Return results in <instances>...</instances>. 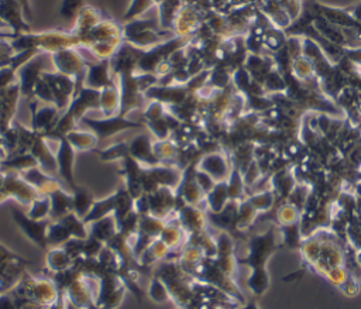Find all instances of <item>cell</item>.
Instances as JSON below:
<instances>
[{
  "instance_id": "cell-1",
  "label": "cell",
  "mask_w": 361,
  "mask_h": 309,
  "mask_svg": "<svg viewBox=\"0 0 361 309\" xmlns=\"http://www.w3.org/2000/svg\"><path fill=\"white\" fill-rule=\"evenodd\" d=\"M157 27H159V24H157V21H154L152 18H135L127 21V24L123 25V40L140 49H144L147 47H155L166 41L165 37H162V32L157 31Z\"/></svg>"
},
{
  "instance_id": "cell-2",
  "label": "cell",
  "mask_w": 361,
  "mask_h": 309,
  "mask_svg": "<svg viewBox=\"0 0 361 309\" xmlns=\"http://www.w3.org/2000/svg\"><path fill=\"white\" fill-rule=\"evenodd\" d=\"M47 61H51V54L41 52L37 56L31 58L28 62H25L17 72H18V85L20 92L23 95H32L34 86L37 80L41 78L44 72H47Z\"/></svg>"
},
{
  "instance_id": "cell-3",
  "label": "cell",
  "mask_w": 361,
  "mask_h": 309,
  "mask_svg": "<svg viewBox=\"0 0 361 309\" xmlns=\"http://www.w3.org/2000/svg\"><path fill=\"white\" fill-rule=\"evenodd\" d=\"M82 121L93 130L94 135L97 138H106V137H110L121 130H126V128H133V127H140L141 124L138 123H134L131 120H127L126 117H118V116H111V117H106V119H87V117H83Z\"/></svg>"
},
{
  "instance_id": "cell-4",
  "label": "cell",
  "mask_w": 361,
  "mask_h": 309,
  "mask_svg": "<svg viewBox=\"0 0 361 309\" xmlns=\"http://www.w3.org/2000/svg\"><path fill=\"white\" fill-rule=\"evenodd\" d=\"M73 159H75V148L71 145L66 137L61 135V143L56 154V166H58L59 175L71 186L72 190L76 188V183L73 179Z\"/></svg>"
},
{
  "instance_id": "cell-5",
  "label": "cell",
  "mask_w": 361,
  "mask_h": 309,
  "mask_svg": "<svg viewBox=\"0 0 361 309\" xmlns=\"http://www.w3.org/2000/svg\"><path fill=\"white\" fill-rule=\"evenodd\" d=\"M110 62L109 59H102L96 63L87 65L86 76H85V86L92 87L96 90H102L103 87L111 85L114 79L109 73Z\"/></svg>"
},
{
  "instance_id": "cell-6",
  "label": "cell",
  "mask_w": 361,
  "mask_h": 309,
  "mask_svg": "<svg viewBox=\"0 0 361 309\" xmlns=\"http://www.w3.org/2000/svg\"><path fill=\"white\" fill-rule=\"evenodd\" d=\"M13 216L16 223L20 224V227L23 229V231L27 234V237H30L34 243H37L38 246L44 247L45 246V222H39L37 219H31L24 216L23 213H20L18 210H13Z\"/></svg>"
},
{
  "instance_id": "cell-7",
  "label": "cell",
  "mask_w": 361,
  "mask_h": 309,
  "mask_svg": "<svg viewBox=\"0 0 361 309\" xmlns=\"http://www.w3.org/2000/svg\"><path fill=\"white\" fill-rule=\"evenodd\" d=\"M128 151H130V157H133L138 162H145L149 165L158 164V158L155 157L152 150V143L149 137L145 134L133 138L128 143Z\"/></svg>"
},
{
  "instance_id": "cell-8",
  "label": "cell",
  "mask_w": 361,
  "mask_h": 309,
  "mask_svg": "<svg viewBox=\"0 0 361 309\" xmlns=\"http://www.w3.org/2000/svg\"><path fill=\"white\" fill-rule=\"evenodd\" d=\"M49 200H51V213L49 216L52 219H62L63 216H66L68 213L72 212V195L66 193L62 189H55L51 195H49Z\"/></svg>"
},
{
  "instance_id": "cell-9",
  "label": "cell",
  "mask_w": 361,
  "mask_h": 309,
  "mask_svg": "<svg viewBox=\"0 0 361 309\" xmlns=\"http://www.w3.org/2000/svg\"><path fill=\"white\" fill-rule=\"evenodd\" d=\"M93 203H94V199H93V195L89 189L80 188V186H76L73 189V193H72V207L73 209H72V212L78 217L83 219L89 213V210L92 209Z\"/></svg>"
},
{
  "instance_id": "cell-10",
  "label": "cell",
  "mask_w": 361,
  "mask_h": 309,
  "mask_svg": "<svg viewBox=\"0 0 361 309\" xmlns=\"http://www.w3.org/2000/svg\"><path fill=\"white\" fill-rule=\"evenodd\" d=\"M113 210H114V195L104 198L102 200H94L92 209L82 220L85 224L90 223V222H97V220L104 219Z\"/></svg>"
},
{
  "instance_id": "cell-11",
  "label": "cell",
  "mask_w": 361,
  "mask_h": 309,
  "mask_svg": "<svg viewBox=\"0 0 361 309\" xmlns=\"http://www.w3.org/2000/svg\"><path fill=\"white\" fill-rule=\"evenodd\" d=\"M200 168L203 172L217 179L223 178L226 174V162L219 154H210L204 157L200 162Z\"/></svg>"
},
{
  "instance_id": "cell-12",
  "label": "cell",
  "mask_w": 361,
  "mask_h": 309,
  "mask_svg": "<svg viewBox=\"0 0 361 309\" xmlns=\"http://www.w3.org/2000/svg\"><path fill=\"white\" fill-rule=\"evenodd\" d=\"M65 137H66V140L71 143V145L73 148H79V150L93 148L94 144L97 143V137L94 134L79 133V131H73V130L66 133Z\"/></svg>"
},
{
  "instance_id": "cell-13",
  "label": "cell",
  "mask_w": 361,
  "mask_h": 309,
  "mask_svg": "<svg viewBox=\"0 0 361 309\" xmlns=\"http://www.w3.org/2000/svg\"><path fill=\"white\" fill-rule=\"evenodd\" d=\"M155 1L154 0H131L130 6L127 7L123 20L126 21H131L138 18L140 16H142L144 13H147L148 10H151L152 7H155Z\"/></svg>"
},
{
  "instance_id": "cell-14",
  "label": "cell",
  "mask_w": 361,
  "mask_h": 309,
  "mask_svg": "<svg viewBox=\"0 0 361 309\" xmlns=\"http://www.w3.org/2000/svg\"><path fill=\"white\" fill-rule=\"evenodd\" d=\"M83 6L82 0H62L59 4V16L68 23H75Z\"/></svg>"
},
{
  "instance_id": "cell-15",
  "label": "cell",
  "mask_w": 361,
  "mask_h": 309,
  "mask_svg": "<svg viewBox=\"0 0 361 309\" xmlns=\"http://www.w3.org/2000/svg\"><path fill=\"white\" fill-rule=\"evenodd\" d=\"M99 155L104 161H114L118 158H126L130 155L128 143H120V144L110 145V147L104 148L103 151H99Z\"/></svg>"
},
{
  "instance_id": "cell-16",
  "label": "cell",
  "mask_w": 361,
  "mask_h": 309,
  "mask_svg": "<svg viewBox=\"0 0 361 309\" xmlns=\"http://www.w3.org/2000/svg\"><path fill=\"white\" fill-rule=\"evenodd\" d=\"M148 295L149 298L157 302V303H164L166 302L169 298H171V293H169V289L168 286L159 281L158 278H154L151 285H149V291H148Z\"/></svg>"
},
{
  "instance_id": "cell-17",
  "label": "cell",
  "mask_w": 361,
  "mask_h": 309,
  "mask_svg": "<svg viewBox=\"0 0 361 309\" xmlns=\"http://www.w3.org/2000/svg\"><path fill=\"white\" fill-rule=\"evenodd\" d=\"M51 213V200L49 198H41V199H35L31 205V209L28 212V217L31 219H44L45 216H48Z\"/></svg>"
},
{
  "instance_id": "cell-18",
  "label": "cell",
  "mask_w": 361,
  "mask_h": 309,
  "mask_svg": "<svg viewBox=\"0 0 361 309\" xmlns=\"http://www.w3.org/2000/svg\"><path fill=\"white\" fill-rule=\"evenodd\" d=\"M18 3H20L21 7H23V11H24L25 18H31L32 13H31V7H30V0H18Z\"/></svg>"
},
{
  "instance_id": "cell-19",
  "label": "cell",
  "mask_w": 361,
  "mask_h": 309,
  "mask_svg": "<svg viewBox=\"0 0 361 309\" xmlns=\"http://www.w3.org/2000/svg\"><path fill=\"white\" fill-rule=\"evenodd\" d=\"M235 309H259V308L257 306V303H255L254 301H251V302H247V303H244L243 306H238V308H235Z\"/></svg>"
},
{
  "instance_id": "cell-20",
  "label": "cell",
  "mask_w": 361,
  "mask_h": 309,
  "mask_svg": "<svg viewBox=\"0 0 361 309\" xmlns=\"http://www.w3.org/2000/svg\"><path fill=\"white\" fill-rule=\"evenodd\" d=\"M1 28H7V24H6V23L1 20V17H0V30H1Z\"/></svg>"
},
{
  "instance_id": "cell-21",
  "label": "cell",
  "mask_w": 361,
  "mask_h": 309,
  "mask_svg": "<svg viewBox=\"0 0 361 309\" xmlns=\"http://www.w3.org/2000/svg\"><path fill=\"white\" fill-rule=\"evenodd\" d=\"M178 309H183V308H180V306H179V308H178Z\"/></svg>"
}]
</instances>
